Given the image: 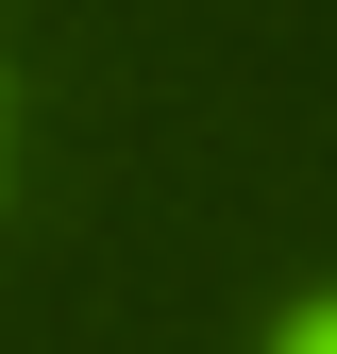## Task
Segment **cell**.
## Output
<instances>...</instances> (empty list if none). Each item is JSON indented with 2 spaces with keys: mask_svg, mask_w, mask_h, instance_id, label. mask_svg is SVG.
Masks as SVG:
<instances>
[{
  "mask_svg": "<svg viewBox=\"0 0 337 354\" xmlns=\"http://www.w3.org/2000/svg\"><path fill=\"white\" fill-rule=\"evenodd\" d=\"M270 354H337V304H304V321H287V337H270Z\"/></svg>",
  "mask_w": 337,
  "mask_h": 354,
  "instance_id": "cell-1",
  "label": "cell"
}]
</instances>
